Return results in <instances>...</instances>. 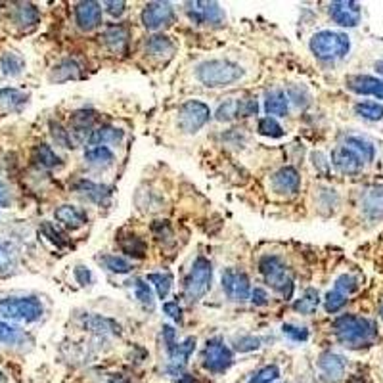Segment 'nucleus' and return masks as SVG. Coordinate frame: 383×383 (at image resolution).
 <instances>
[{
  "label": "nucleus",
  "mask_w": 383,
  "mask_h": 383,
  "mask_svg": "<svg viewBox=\"0 0 383 383\" xmlns=\"http://www.w3.org/2000/svg\"><path fill=\"white\" fill-rule=\"evenodd\" d=\"M104 41L113 52H123L126 48V42H129V31L123 25H112V27L105 29Z\"/></svg>",
  "instance_id": "obj_35"
},
{
  "label": "nucleus",
  "mask_w": 383,
  "mask_h": 383,
  "mask_svg": "<svg viewBox=\"0 0 383 383\" xmlns=\"http://www.w3.org/2000/svg\"><path fill=\"white\" fill-rule=\"evenodd\" d=\"M44 306L37 297H0V318L33 324L41 320Z\"/></svg>",
  "instance_id": "obj_7"
},
{
  "label": "nucleus",
  "mask_w": 383,
  "mask_h": 383,
  "mask_svg": "<svg viewBox=\"0 0 383 383\" xmlns=\"http://www.w3.org/2000/svg\"><path fill=\"white\" fill-rule=\"evenodd\" d=\"M119 245H121L123 253H126L129 257L133 259L146 257V244H144V240H140V238L134 236V234L119 238Z\"/></svg>",
  "instance_id": "obj_37"
},
{
  "label": "nucleus",
  "mask_w": 383,
  "mask_h": 383,
  "mask_svg": "<svg viewBox=\"0 0 383 383\" xmlns=\"http://www.w3.org/2000/svg\"><path fill=\"white\" fill-rule=\"evenodd\" d=\"M56 221L60 224H63L65 228L70 230H79L83 228L84 224L89 223V215L86 211L79 209L75 205H62L56 209Z\"/></svg>",
  "instance_id": "obj_26"
},
{
  "label": "nucleus",
  "mask_w": 383,
  "mask_h": 383,
  "mask_svg": "<svg viewBox=\"0 0 383 383\" xmlns=\"http://www.w3.org/2000/svg\"><path fill=\"white\" fill-rule=\"evenodd\" d=\"M232 363H234V355L223 337L207 339L202 353L203 368L209 370L211 374H224L232 366Z\"/></svg>",
  "instance_id": "obj_13"
},
{
  "label": "nucleus",
  "mask_w": 383,
  "mask_h": 383,
  "mask_svg": "<svg viewBox=\"0 0 383 383\" xmlns=\"http://www.w3.org/2000/svg\"><path fill=\"white\" fill-rule=\"evenodd\" d=\"M322 305V297L320 293L316 287H306L303 295H301L299 299L293 303V309H295V313L303 314V316H311L318 311V306Z\"/></svg>",
  "instance_id": "obj_28"
},
{
  "label": "nucleus",
  "mask_w": 383,
  "mask_h": 383,
  "mask_svg": "<svg viewBox=\"0 0 383 383\" xmlns=\"http://www.w3.org/2000/svg\"><path fill=\"white\" fill-rule=\"evenodd\" d=\"M313 165L316 169V173H320L322 176H327L332 167H330V160L324 152H314L313 153Z\"/></svg>",
  "instance_id": "obj_54"
},
{
  "label": "nucleus",
  "mask_w": 383,
  "mask_h": 383,
  "mask_svg": "<svg viewBox=\"0 0 383 383\" xmlns=\"http://www.w3.org/2000/svg\"><path fill=\"white\" fill-rule=\"evenodd\" d=\"M216 119H219V121H232V119H238V100L236 98L226 100L224 104L219 105V110H216Z\"/></svg>",
  "instance_id": "obj_51"
},
{
  "label": "nucleus",
  "mask_w": 383,
  "mask_h": 383,
  "mask_svg": "<svg viewBox=\"0 0 383 383\" xmlns=\"http://www.w3.org/2000/svg\"><path fill=\"white\" fill-rule=\"evenodd\" d=\"M211 117V110L200 100H188L178 108L176 125L181 126L184 133H197Z\"/></svg>",
  "instance_id": "obj_15"
},
{
  "label": "nucleus",
  "mask_w": 383,
  "mask_h": 383,
  "mask_svg": "<svg viewBox=\"0 0 383 383\" xmlns=\"http://www.w3.org/2000/svg\"><path fill=\"white\" fill-rule=\"evenodd\" d=\"M376 318L383 330V292L377 295V299H376Z\"/></svg>",
  "instance_id": "obj_61"
},
{
  "label": "nucleus",
  "mask_w": 383,
  "mask_h": 383,
  "mask_svg": "<svg viewBox=\"0 0 383 383\" xmlns=\"http://www.w3.org/2000/svg\"><path fill=\"white\" fill-rule=\"evenodd\" d=\"M259 272L263 274L266 286L280 293L284 299H292L295 290V276L290 266L278 255H265L259 261Z\"/></svg>",
  "instance_id": "obj_6"
},
{
  "label": "nucleus",
  "mask_w": 383,
  "mask_h": 383,
  "mask_svg": "<svg viewBox=\"0 0 383 383\" xmlns=\"http://www.w3.org/2000/svg\"><path fill=\"white\" fill-rule=\"evenodd\" d=\"M287 100H292L293 104L297 105V108H309L311 102H313V96H311V92L306 91L305 86H301V84H292L290 86V96Z\"/></svg>",
  "instance_id": "obj_48"
},
{
  "label": "nucleus",
  "mask_w": 383,
  "mask_h": 383,
  "mask_svg": "<svg viewBox=\"0 0 383 383\" xmlns=\"http://www.w3.org/2000/svg\"><path fill=\"white\" fill-rule=\"evenodd\" d=\"M271 186L276 194H297L301 186L299 173L293 167H282L272 174Z\"/></svg>",
  "instance_id": "obj_22"
},
{
  "label": "nucleus",
  "mask_w": 383,
  "mask_h": 383,
  "mask_svg": "<svg viewBox=\"0 0 383 383\" xmlns=\"http://www.w3.org/2000/svg\"><path fill=\"white\" fill-rule=\"evenodd\" d=\"M176 383H197V379L194 376H190V374H181L176 377Z\"/></svg>",
  "instance_id": "obj_62"
},
{
  "label": "nucleus",
  "mask_w": 383,
  "mask_h": 383,
  "mask_svg": "<svg viewBox=\"0 0 383 383\" xmlns=\"http://www.w3.org/2000/svg\"><path fill=\"white\" fill-rule=\"evenodd\" d=\"M211 280H213V266H211L209 259L200 255L190 268L186 280H184V299L188 303H197L200 299H203L205 293L209 292Z\"/></svg>",
  "instance_id": "obj_9"
},
{
  "label": "nucleus",
  "mask_w": 383,
  "mask_h": 383,
  "mask_svg": "<svg viewBox=\"0 0 383 383\" xmlns=\"http://www.w3.org/2000/svg\"><path fill=\"white\" fill-rule=\"evenodd\" d=\"M332 335L347 351H368L383 342V330L374 314L342 313L332 320Z\"/></svg>",
  "instance_id": "obj_1"
},
{
  "label": "nucleus",
  "mask_w": 383,
  "mask_h": 383,
  "mask_svg": "<svg viewBox=\"0 0 383 383\" xmlns=\"http://www.w3.org/2000/svg\"><path fill=\"white\" fill-rule=\"evenodd\" d=\"M287 110H290V100L287 94L280 89L266 92L265 96V112L268 113V117H286Z\"/></svg>",
  "instance_id": "obj_27"
},
{
  "label": "nucleus",
  "mask_w": 383,
  "mask_h": 383,
  "mask_svg": "<svg viewBox=\"0 0 383 383\" xmlns=\"http://www.w3.org/2000/svg\"><path fill=\"white\" fill-rule=\"evenodd\" d=\"M186 14L195 25L219 27L226 20L224 8L216 2H186Z\"/></svg>",
  "instance_id": "obj_16"
},
{
  "label": "nucleus",
  "mask_w": 383,
  "mask_h": 383,
  "mask_svg": "<svg viewBox=\"0 0 383 383\" xmlns=\"http://www.w3.org/2000/svg\"><path fill=\"white\" fill-rule=\"evenodd\" d=\"M316 370L322 383H342L347 377V356L335 351H322L316 358Z\"/></svg>",
  "instance_id": "obj_14"
},
{
  "label": "nucleus",
  "mask_w": 383,
  "mask_h": 383,
  "mask_svg": "<svg viewBox=\"0 0 383 383\" xmlns=\"http://www.w3.org/2000/svg\"><path fill=\"white\" fill-rule=\"evenodd\" d=\"M221 284H223V290L228 299L236 301V303H244L249 299L251 284L245 272L238 271V268H226L223 272Z\"/></svg>",
  "instance_id": "obj_17"
},
{
  "label": "nucleus",
  "mask_w": 383,
  "mask_h": 383,
  "mask_svg": "<svg viewBox=\"0 0 383 383\" xmlns=\"http://www.w3.org/2000/svg\"><path fill=\"white\" fill-rule=\"evenodd\" d=\"M12 203V190L8 184L0 182V207H10Z\"/></svg>",
  "instance_id": "obj_59"
},
{
  "label": "nucleus",
  "mask_w": 383,
  "mask_h": 383,
  "mask_svg": "<svg viewBox=\"0 0 383 383\" xmlns=\"http://www.w3.org/2000/svg\"><path fill=\"white\" fill-rule=\"evenodd\" d=\"M84 161L94 169H108L112 167L113 161H115V153L105 146H94L89 148L84 152Z\"/></svg>",
  "instance_id": "obj_30"
},
{
  "label": "nucleus",
  "mask_w": 383,
  "mask_h": 383,
  "mask_svg": "<svg viewBox=\"0 0 383 383\" xmlns=\"http://www.w3.org/2000/svg\"><path fill=\"white\" fill-rule=\"evenodd\" d=\"M84 326L89 327L91 332H96V334L102 335L121 334V326H119L117 322L112 320V318H105V316H100V314H91V316H86Z\"/></svg>",
  "instance_id": "obj_32"
},
{
  "label": "nucleus",
  "mask_w": 383,
  "mask_h": 383,
  "mask_svg": "<svg viewBox=\"0 0 383 383\" xmlns=\"http://www.w3.org/2000/svg\"><path fill=\"white\" fill-rule=\"evenodd\" d=\"M4 382H6V376H4V374L0 372V383H4Z\"/></svg>",
  "instance_id": "obj_63"
},
{
  "label": "nucleus",
  "mask_w": 383,
  "mask_h": 383,
  "mask_svg": "<svg viewBox=\"0 0 383 383\" xmlns=\"http://www.w3.org/2000/svg\"><path fill=\"white\" fill-rule=\"evenodd\" d=\"M364 73H370V75L382 77V79H383V54H382V56L374 58V60L370 62L368 70L364 71Z\"/></svg>",
  "instance_id": "obj_58"
},
{
  "label": "nucleus",
  "mask_w": 383,
  "mask_h": 383,
  "mask_svg": "<svg viewBox=\"0 0 383 383\" xmlns=\"http://www.w3.org/2000/svg\"><path fill=\"white\" fill-rule=\"evenodd\" d=\"M345 146L361 155V160L366 163V167L374 169L379 165V155H382V142L374 138L372 134L363 131H345L339 136Z\"/></svg>",
  "instance_id": "obj_11"
},
{
  "label": "nucleus",
  "mask_w": 383,
  "mask_h": 383,
  "mask_svg": "<svg viewBox=\"0 0 383 383\" xmlns=\"http://www.w3.org/2000/svg\"><path fill=\"white\" fill-rule=\"evenodd\" d=\"M326 12L330 21L339 31H353L363 25L364 6L355 0H334L327 2Z\"/></svg>",
  "instance_id": "obj_10"
},
{
  "label": "nucleus",
  "mask_w": 383,
  "mask_h": 383,
  "mask_svg": "<svg viewBox=\"0 0 383 383\" xmlns=\"http://www.w3.org/2000/svg\"><path fill=\"white\" fill-rule=\"evenodd\" d=\"M148 282H152V286L155 287V293L160 299H165L169 293H171V287H173V274L169 271L163 272H152L148 274Z\"/></svg>",
  "instance_id": "obj_39"
},
{
  "label": "nucleus",
  "mask_w": 383,
  "mask_h": 383,
  "mask_svg": "<svg viewBox=\"0 0 383 383\" xmlns=\"http://www.w3.org/2000/svg\"><path fill=\"white\" fill-rule=\"evenodd\" d=\"M366 278L361 268L351 266L342 271L332 282V287L327 290V293L322 297V309L326 311V314L337 316L345 311V306L351 303V299L363 292Z\"/></svg>",
  "instance_id": "obj_4"
},
{
  "label": "nucleus",
  "mask_w": 383,
  "mask_h": 383,
  "mask_svg": "<svg viewBox=\"0 0 383 383\" xmlns=\"http://www.w3.org/2000/svg\"><path fill=\"white\" fill-rule=\"evenodd\" d=\"M342 207V194L334 186H320L316 192V209L324 216L335 215Z\"/></svg>",
  "instance_id": "obj_24"
},
{
  "label": "nucleus",
  "mask_w": 383,
  "mask_h": 383,
  "mask_svg": "<svg viewBox=\"0 0 383 383\" xmlns=\"http://www.w3.org/2000/svg\"><path fill=\"white\" fill-rule=\"evenodd\" d=\"M327 160H330L332 171L342 174V176H347V178H363L370 171L366 163L361 160V155L353 152L349 146H345L342 140H337V144L332 148Z\"/></svg>",
  "instance_id": "obj_8"
},
{
  "label": "nucleus",
  "mask_w": 383,
  "mask_h": 383,
  "mask_svg": "<svg viewBox=\"0 0 383 383\" xmlns=\"http://www.w3.org/2000/svg\"><path fill=\"white\" fill-rule=\"evenodd\" d=\"M259 104L255 98H244V100H238V117H251V115H257Z\"/></svg>",
  "instance_id": "obj_53"
},
{
  "label": "nucleus",
  "mask_w": 383,
  "mask_h": 383,
  "mask_svg": "<svg viewBox=\"0 0 383 383\" xmlns=\"http://www.w3.org/2000/svg\"><path fill=\"white\" fill-rule=\"evenodd\" d=\"M174 20V8L169 2H150L142 10V23L150 31H160V29L171 25Z\"/></svg>",
  "instance_id": "obj_19"
},
{
  "label": "nucleus",
  "mask_w": 383,
  "mask_h": 383,
  "mask_svg": "<svg viewBox=\"0 0 383 383\" xmlns=\"http://www.w3.org/2000/svg\"><path fill=\"white\" fill-rule=\"evenodd\" d=\"M105 10H108V14H112L113 18H119V15L125 12V2H104Z\"/></svg>",
  "instance_id": "obj_60"
},
{
  "label": "nucleus",
  "mask_w": 383,
  "mask_h": 383,
  "mask_svg": "<svg viewBox=\"0 0 383 383\" xmlns=\"http://www.w3.org/2000/svg\"><path fill=\"white\" fill-rule=\"evenodd\" d=\"M351 209L355 226L374 230L383 224V178L358 184L351 194Z\"/></svg>",
  "instance_id": "obj_2"
},
{
  "label": "nucleus",
  "mask_w": 383,
  "mask_h": 383,
  "mask_svg": "<svg viewBox=\"0 0 383 383\" xmlns=\"http://www.w3.org/2000/svg\"><path fill=\"white\" fill-rule=\"evenodd\" d=\"M249 297H251V303L257 306H263L268 303V293H266L263 287H253Z\"/></svg>",
  "instance_id": "obj_57"
},
{
  "label": "nucleus",
  "mask_w": 383,
  "mask_h": 383,
  "mask_svg": "<svg viewBox=\"0 0 383 383\" xmlns=\"http://www.w3.org/2000/svg\"><path fill=\"white\" fill-rule=\"evenodd\" d=\"M96 112L92 110H79L71 115L70 121V134L71 138H75L77 142H84L89 140L92 131L96 129Z\"/></svg>",
  "instance_id": "obj_21"
},
{
  "label": "nucleus",
  "mask_w": 383,
  "mask_h": 383,
  "mask_svg": "<svg viewBox=\"0 0 383 383\" xmlns=\"http://www.w3.org/2000/svg\"><path fill=\"white\" fill-rule=\"evenodd\" d=\"M33 160L41 169H58L62 167V160L54 150L46 144H39L33 152Z\"/></svg>",
  "instance_id": "obj_34"
},
{
  "label": "nucleus",
  "mask_w": 383,
  "mask_h": 383,
  "mask_svg": "<svg viewBox=\"0 0 383 383\" xmlns=\"http://www.w3.org/2000/svg\"><path fill=\"white\" fill-rule=\"evenodd\" d=\"M100 263L108 268L113 274H129L133 271V265L123 257H117V255H105V257L100 259Z\"/></svg>",
  "instance_id": "obj_43"
},
{
  "label": "nucleus",
  "mask_w": 383,
  "mask_h": 383,
  "mask_svg": "<svg viewBox=\"0 0 383 383\" xmlns=\"http://www.w3.org/2000/svg\"><path fill=\"white\" fill-rule=\"evenodd\" d=\"M259 134L268 136V138H282L286 131L282 129V125L274 117H263L259 121Z\"/></svg>",
  "instance_id": "obj_44"
},
{
  "label": "nucleus",
  "mask_w": 383,
  "mask_h": 383,
  "mask_svg": "<svg viewBox=\"0 0 383 383\" xmlns=\"http://www.w3.org/2000/svg\"><path fill=\"white\" fill-rule=\"evenodd\" d=\"M41 232L44 234V236L48 238L50 242L56 245V247H65V245H67V238L63 236L62 232H60V230H58L52 223H42Z\"/></svg>",
  "instance_id": "obj_50"
},
{
  "label": "nucleus",
  "mask_w": 383,
  "mask_h": 383,
  "mask_svg": "<svg viewBox=\"0 0 383 383\" xmlns=\"http://www.w3.org/2000/svg\"><path fill=\"white\" fill-rule=\"evenodd\" d=\"M195 77L209 89H221L238 83L244 77V67L230 60H207L197 65Z\"/></svg>",
  "instance_id": "obj_5"
},
{
  "label": "nucleus",
  "mask_w": 383,
  "mask_h": 383,
  "mask_svg": "<svg viewBox=\"0 0 383 383\" xmlns=\"http://www.w3.org/2000/svg\"><path fill=\"white\" fill-rule=\"evenodd\" d=\"M309 50L318 62L326 65H337L351 60L355 50V37L351 35V31L320 29L309 39Z\"/></svg>",
  "instance_id": "obj_3"
},
{
  "label": "nucleus",
  "mask_w": 383,
  "mask_h": 383,
  "mask_svg": "<svg viewBox=\"0 0 383 383\" xmlns=\"http://www.w3.org/2000/svg\"><path fill=\"white\" fill-rule=\"evenodd\" d=\"M25 342V334L18 327L10 326L8 322L0 320V343L4 345H21Z\"/></svg>",
  "instance_id": "obj_41"
},
{
  "label": "nucleus",
  "mask_w": 383,
  "mask_h": 383,
  "mask_svg": "<svg viewBox=\"0 0 383 383\" xmlns=\"http://www.w3.org/2000/svg\"><path fill=\"white\" fill-rule=\"evenodd\" d=\"M50 136L56 142V146L63 148V150H71L73 148V138H71L70 129H65L62 123H50Z\"/></svg>",
  "instance_id": "obj_42"
},
{
  "label": "nucleus",
  "mask_w": 383,
  "mask_h": 383,
  "mask_svg": "<svg viewBox=\"0 0 383 383\" xmlns=\"http://www.w3.org/2000/svg\"><path fill=\"white\" fill-rule=\"evenodd\" d=\"M351 115L366 126H377L383 129V104L366 100V98H355L351 102Z\"/></svg>",
  "instance_id": "obj_18"
},
{
  "label": "nucleus",
  "mask_w": 383,
  "mask_h": 383,
  "mask_svg": "<svg viewBox=\"0 0 383 383\" xmlns=\"http://www.w3.org/2000/svg\"><path fill=\"white\" fill-rule=\"evenodd\" d=\"M29 96L25 92L18 91V89H0V104L4 105L6 110H12V112H18L23 105L27 104Z\"/></svg>",
  "instance_id": "obj_36"
},
{
  "label": "nucleus",
  "mask_w": 383,
  "mask_h": 383,
  "mask_svg": "<svg viewBox=\"0 0 383 383\" xmlns=\"http://www.w3.org/2000/svg\"><path fill=\"white\" fill-rule=\"evenodd\" d=\"M167 351H169L167 370L173 376H181L184 366L188 364L190 356H192V353L195 351V337H186L184 342L174 343V345H171Z\"/></svg>",
  "instance_id": "obj_20"
},
{
  "label": "nucleus",
  "mask_w": 383,
  "mask_h": 383,
  "mask_svg": "<svg viewBox=\"0 0 383 383\" xmlns=\"http://www.w3.org/2000/svg\"><path fill=\"white\" fill-rule=\"evenodd\" d=\"M75 21L79 29L92 31L102 23V4L98 2H79L75 8Z\"/></svg>",
  "instance_id": "obj_23"
},
{
  "label": "nucleus",
  "mask_w": 383,
  "mask_h": 383,
  "mask_svg": "<svg viewBox=\"0 0 383 383\" xmlns=\"http://www.w3.org/2000/svg\"><path fill=\"white\" fill-rule=\"evenodd\" d=\"M123 138H125V133L121 131V129H117V126L113 125H100L96 126L94 131H92V134L89 136V144H91L92 148L94 146H110V144H121L123 142Z\"/></svg>",
  "instance_id": "obj_25"
},
{
  "label": "nucleus",
  "mask_w": 383,
  "mask_h": 383,
  "mask_svg": "<svg viewBox=\"0 0 383 383\" xmlns=\"http://www.w3.org/2000/svg\"><path fill=\"white\" fill-rule=\"evenodd\" d=\"M73 274H75V280L81 284V286H91L92 282H94V276H92L91 268H86V266L83 265L75 266Z\"/></svg>",
  "instance_id": "obj_55"
},
{
  "label": "nucleus",
  "mask_w": 383,
  "mask_h": 383,
  "mask_svg": "<svg viewBox=\"0 0 383 383\" xmlns=\"http://www.w3.org/2000/svg\"><path fill=\"white\" fill-rule=\"evenodd\" d=\"M261 347V339L255 335H242L234 342V349L240 353H249V351H257Z\"/></svg>",
  "instance_id": "obj_52"
},
{
  "label": "nucleus",
  "mask_w": 383,
  "mask_h": 383,
  "mask_svg": "<svg viewBox=\"0 0 383 383\" xmlns=\"http://www.w3.org/2000/svg\"><path fill=\"white\" fill-rule=\"evenodd\" d=\"M276 379H280V368L276 364H268V366L259 368L249 377V383H274Z\"/></svg>",
  "instance_id": "obj_46"
},
{
  "label": "nucleus",
  "mask_w": 383,
  "mask_h": 383,
  "mask_svg": "<svg viewBox=\"0 0 383 383\" xmlns=\"http://www.w3.org/2000/svg\"><path fill=\"white\" fill-rule=\"evenodd\" d=\"M0 70L6 77H18L25 70V60L15 52H6L0 58Z\"/></svg>",
  "instance_id": "obj_38"
},
{
  "label": "nucleus",
  "mask_w": 383,
  "mask_h": 383,
  "mask_svg": "<svg viewBox=\"0 0 383 383\" xmlns=\"http://www.w3.org/2000/svg\"><path fill=\"white\" fill-rule=\"evenodd\" d=\"M15 251L12 245L0 244V274H10L15 268Z\"/></svg>",
  "instance_id": "obj_45"
},
{
  "label": "nucleus",
  "mask_w": 383,
  "mask_h": 383,
  "mask_svg": "<svg viewBox=\"0 0 383 383\" xmlns=\"http://www.w3.org/2000/svg\"><path fill=\"white\" fill-rule=\"evenodd\" d=\"M133 287H134V295H136V299H138L144 306H148V309H153V292H152V287H150V284L144 282L142 278H136L134 280Z\"/></svg>",
  "instance_id": "obj_47"
},
{
  "label": "nucleus",
  "mask_w": 383,
  "mask_h": 383,
  "mask_svg": "<svg viewBox=\"0 0 383 383\" xmlns=\"http://www.w3.org/2000/svg\"><path fill=\"white\" fill-rule=\"evenodd\" d=\"M81 75V67L77 65L73 60H63L62 63H58L54 67V73H52V79L54 81H70V79H77Z\"/></svg>",
  "instance_id": "obj_40"
},
{
  "label": "nucleus",
  "mask_w": 383,
  "mask_h": 383,
  "mask_svg": "<svg viewBox=\"0 0 383 383\" xmlns=\"http://www.w3.org/2000/svg\"><path fill=\"white\" fill-rule=\"evenodd\" d=\"M163 311H165V314H167V316H171L174 322H178V324H181L182 309H181V305H178V301H169V303H165V305H163Z\"/></svg>",
  "instance_id": "obj_56"
},
{
  "label": "nucleus",
  "mask_w": 383,
  "mask_h": 383,
  "mask_svg": "<svg viewBox=\"0 0 383 383\" xmlns=\"http://www.w3.org/2000/svg\"><path fill=\"white\" fill-rule=\"evenodd\" d=\"M146 54L157 60H167L174 54L173 41L165 35H153L146 42Z\"/></svg>",
  "instance_id": "obj_29"
},
{
  "label": "nucleus",
  "mask_w": 383,
  "mask_h": 383,
  "mask_svg": "<svg viewBox=\"0 0 383 383\" xmlns=\"http://www.w3.org/2000/svg\"><path fill=\"white\" fill-rule=\"evenodd\" d=\"M75 190L94 203H105L110 200V195H112L108 186H102V184H96V182L92 181H81L75 186Z\"/></svg>",
  "instance_id": "obj_31"
},
{
  "label": "nucleus",
  "mask_w": 383,
  "mask_h": 383,
  "mask_svg": "<svg viewBox=\"0 0 383 383\" xmlns=\"http://www.w3.org/2000/svg\"><path fill=\"white\" fill-rule=\"evenodd\" d=\"M12 20L20 27H35L41 20V14L33 4H18L12 12Z\"/></svg>",
  "instance_id": "obj_33"
},
{
  "label": "nucleus",
  "mask_w": 383,
  "mask_h": 383,
  "mask_svg": "<svg viewBox=\"0 0 383 383\" xmlns=\"http://www.w3.org/2000/svg\"><path fill=\"white\" fill-rule=\"evenodd\" d=\"M282 332H284L286 337H290V339L295 343H305L309 342V337H311L309 330H306L305 326H297V324H284V326H282Z\"/></svg>",
  "instance_id": "obj_49"
},
{
  "label": "nucleus",
  "mask_w": 383,
  "mask_h": 383,
  "mask_svg": "<svg viewBox=\"0 0 383 383\" xmlns=\"http://www.w3.org/2000/svg\"><path fill=\"white\" fill-rule=\"evenodd\" d=\"M343 89L355 98H366L383 104V79L364 71H355L343 77Z\"/></svg>",
  "instance_id": "obj_12"
}]
</instances>
